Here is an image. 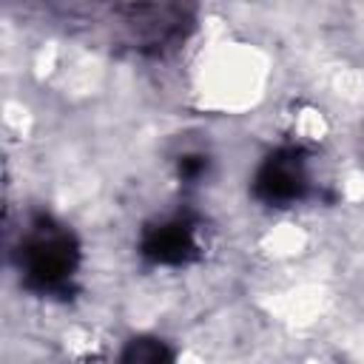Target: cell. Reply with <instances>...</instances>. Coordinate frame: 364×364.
I'll return each instance as SVG.
<instances>
[{
	"mask_svg": "<svg viewBox=\"0 0 364 364\" xmlns=\"http://www.w3.org/2000/svg\"><path fill=\"white\" fill-rule=\"evenodd\" d=\"M20 270L28 287L40 293L68 287L77 270V242L74 236L48 216H37L20 242Z\"/></svg>",
	"mask_w": 364,
	"mask_h": 364,
	"instance_id": "cell-1",
	"label": "cell"
},
{
	"mask_svg": "<svg viewBox=\"0 0 364 364\" xmlns=\"http://www.w3.org/2000/svg\"><path fill=\"white\" fill-rule=\"evenodd\" d=\"M304 188H307L304 159L293 148L273 154L256 176V193L267 205H290V202L301 199Z\"/></svg>",
	"mask_w": 364,
	"mask_h": 364,
	"instance_id": "cell-2",
	"label": "cell"
},
{
	"mask_svg": "<svg viewBox=\"0 0 364 364\" xmlns=\"http://www.w3.org/2000/svg\"><path fill=\"white\" fill-rule=\"evenodd\" d=\"M142 250H145V256H151L154 262H168V264L185 262V259L196 250L193 228H191L185 219L162 222V225H156V228H151V230L145 233Z\"/></svg>",
	"mask_w": 364,
	"mask_h": 364,
	"instance_id": "cell-3",
	"label": "cell"
}]
</instances>
